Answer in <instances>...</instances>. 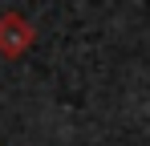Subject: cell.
I'll return each mask as SVG.
<instances>
[{"instance_id":"1","label":"cell","mask_w":150,"mask_h":146,"mask_svg":"<svg viewBox=\"0 0 150 146\" xmlns=\"http://www.w3.org/2000/svg\"><path fill=\"white\" fill-rule=\"evenodd\" d=\"M33 24L25 21V16H16V12H4L0 16V53L4 57H21V53H28L33 49Z\"/></svg>"}]
</instances>
